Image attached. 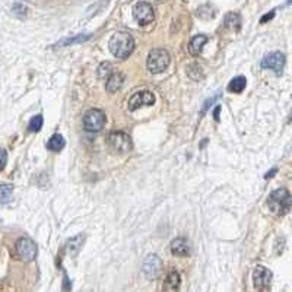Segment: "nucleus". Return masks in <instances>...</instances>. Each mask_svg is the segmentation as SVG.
Segmentation results:
<instances>
[{
  "label": "nucleus",
  "mask_w": 292,
  "mask_h": 292,
  "mask_svg": "<svg viewBox=\"0 0 292 292\" xmlns=\"http://www.w3.org/2000/svg\"><path fill=\"white\" fill-rule=\"evenodd\" d=\"M275 173H276V170H272L270 173H267V174L264 175V178L267 180V178H270V177H273V174H275Z\"/></svg>",
  "instance_id": "nucleus-26"
},
{
  "label": "nucleus",
  "mask_w": 292,
  "mask_h": 292,
  "mask_svg": "<svg viewBox=\"0 0 292 292\" xmlns=\"http://www.w3.org/2000/svg\"><path fill=\"white\" fill-rule=\"evenodd\" d=\"M178 288H180V275H178V272L173 270V272L168 273V276L165 279L164 289L165 291H175Z\"/></svg>",
  "instance_id": "nucleus-16"
},
{
  "label": "nucleus",
  "mask_w": 292,
  "mask_h": 292,
  "mask_svg": "<svg viewBox=\"0 0 292 292\" xmlns=\"http://www.w3.org/2000/svg\"><path fill=\"white\" fill-rule=\"evenodd\" d=\"M108 143H110V148L117 154H127L133 148L131 137L124 131H113L108 136Z\"/></svg>",
  "instance_id": "nucleus-5"
},
{
  "label": "nucleus",
  "mask_w": 292,
  "mask_h": 292,
  "mask_svg": "<svg viewBox=\"0 0 292 292\" xmlns=\"http://www.w3.org/2000/svg\"><path fill=\"white\" fill-rule=\"evenodd\" d=\"M155 102V95L149 91H139L133 94L129 100V110L136 111L140 107H149Z\"/></svg>",
  "instance_id": "nucleus-10"
},
{
  "label": "nucleus",
  "mask_w": 292,
  "mask_h": 292,
  "mask_svg": "<svg viewBox=\"0 0 292 292\" xmlns=\"http://www.w3.org/2000/svg\"><path fill=\"white\" fill-rule=\"evenodd\" d=\"M113 72H114V69H113V64H111V63H108V61L101 63V64H100V67H98V78L107 81V79H108V76H110Z\"/></svg>",
  "instance_id": "nucleus-21"
},
{
  "label": "nucleus",
  "mask_w": 292,
  "mask_h": 292,
  "mask_svg": "<svg viewBox=\"0 0 292 292\" xmlns=\"http://www.w3.org/2000/svg\"><path fill=\"white\" fill-rule=\"evenodd\" d=\"M84 241H85V235H76V237H73L70 240H67V243H66V253L70 257H75L79 253V250L82 248Z\"/></svg>",
  "instance_id": "nucleus-13"
},
{
  "label": "nucleus",
  "mask_w": 292,
  "mask_h": 292,
  "mask_svg": "<svg viewBox=\"0 0 292 292\" xmlns=\"http://www.w3.org/2000/svg\"><path fill=\"white\" fill-rule=\"evenodd\" d=\"M219 110H221V107H216V110H215V113H213V114H215V120H216V121H218L219 120Z\"/></svg>",
  "instance_id": "nucleus-27"
},
{
  "label": "nucleus",
  "mask_w": 292,
  "mask_h": 292,
  "mask_svg": "<svg viewBox=\"0 0 292 292\" xmlns=\"http://www.w3.org/2000/svg\"><path fill=\"white\" fill-rule=\"evenodd\" d=\"M89 38V34H85V35H78V37H75V38H64V40H61L57 45H72L75 43H82V41H85Z\"/></svg>",
  "instance_id": "nucleus-23"
},
{
  "label": "nucleus",
  "mask_w": 292,
  "mask_h": 292,
  "mask_svg": "<svg viewBox=\"0 0 292 292\" xmlns=\"http://www.w3.org/2000/svg\"><path fill=\"white\" fill-rule=\"evenodd\" d=\"M206 43H207V37L203 35V34L193 37V38H191V41H190V44H189L190 54H193V56H199V54L202 53L203 45Z\"/></svg>",
  "instance_id": "nucleus-14"
},
{
  "label": "nucleus",
  "mask_w": 292,
  "mask_h": 292,
  "mask_svg": "<svg viewBox=\"0 0 292 292\" xmlns=\"http://www.w3.org/2000/svg\"><path fill=\"white\" fill-rule=\"evenodd\" d=\"M285 54L283 53H270L267 54L266 57L262 60V67L263 69H269V70H273L276 75H280L283 67H285Z\"/></svg>",
  "instance_id": "nucleus-9"
},
{
  "label": "nucleus",
  "mask_w": 292,
  "mask_h": 292,
  "mask_svg": "<svg viewBox=\"0 0 292 292\" xmlns=\"http://www.w3.org/2000/svg\"><path fill=\"white\" fill-rule=\"evenodd\" d=\"M108 47L113 56H116L117 58H126L129 57L131 51L134 50V40L127 32H116L111 37Z\"/></svg>",
  "instance_id": "nucleus-1"
},
{
  "label": "nucleus",
  "mask_w": 292,
  "mask_h": 292,
  "mask_svg": "<svg viewBox=\"0 0 292 292\" xmlns=\"http://www.w3.org/2000/svg\"><path fill=\"white\" fill-rule=\"evenodd\" d=\"M105 120L107 118H105L104 111L98 108H92L87 111L84 116V127L89 133H97V131L102 130V127L105 126Z\"/></svg>",
  "instance_id": "nucleus-4"
},
{
  "label": "nucleus",
  "mask_w": 292,
  "mask_h": 292,
  "mask_svg": "<svg viewBox=\"0 0 292 292\" xmlns=\"http://www.w3.org/2000/svg\"><path fill=\"white\" fill-rule=\"evenodd\" d=\"M8 164V152L5 149H0V171L6 167Z\"/></svg>",
  "instance_id": "nucleus-24"
},
{
  "label": "nucleus",
  "mask_w": 292,
  "mask_h": 292,
  "mask_svg": "<svg viewBox=\"0 0 292 292\" xmlns=\"http://www.w3.org/2000/svg\"><path fill=\"white\" fill-rule=\"evenodd\" d=\"M14 186L12 184H0V204L8 203L12 199Z\"/></svg>",
  "instance_id": "nucleus-20"
},
{
  "label": "nucleus",
  "mask_w": 292,
  "mask_h": 292,
  "mask_svg": "<svg viewBox=\"0 0 292 292\" xmlns=\"http://www.w3.org/2000/svg\"><path fill=\"white\" fill-rule=\"evenodd\" d=\"M171 253L174 256H178V257L189 256L190 246L189 243H187V240H184V238H175L174 241L171 243Z\"/></svg>",
  "instance_id": "nucleus-12"
},
{
  "label": "nucleus",
  "mask_w": 292,
  "mask_h": 292,
  "mask_svg": "<svg viewBox=\"0 0 292 292\" xmlns=\"http://www.w3.org/2000/svg\"><path fill=\"white\" fill-rule=\"evenodd\" d=\"M43 116H35L31 118V121H29V126H28V130L32 131V133H35V131H40L41 130V127H43Z\"/></svg>",
  "instance_id": "nucleus-22"
},
{
  "label": "nucleus",
  "mask_w": 292,
  "mask_h": 292,
  "mask_svg": "<svg viewBox=\"0 0 292 292\" xmlns=\"http://www.w3.org/2000/svg\"><path fill=\"white\" fill-rule=\"evenodd\" d=\"M170 54L167 50L164 48H155L149 53L148 56V69L151 73H161L164 72L168 66H170Z\"/></svg>",
  "instance_id": "nucleus-3"
},
{
  "label": "nucleus",
  "mask_w": 292,
  "mask_h": 292,
  "mask_svg": "<svg viewBox=\"0 0 292 292\" xmlns=\"http://www.w3.org/2000/svg\"><path fill=\"white\" fill-rule=\"evenodd\" d=\"M253 280L257 289L266 291L270 288V283H272V272L264 266H257L253 272Z\"/></svg>",
  "instance_id": "nucleus-11"
},
{
  "label": "nucleus",
  "mask_w": 292,
  "mask_h": 292,
  "mask_svg": "<svg viewBox=\"0 0 292 292\" xmlns=\"http://www.w3.org/2000/svg\"><path fill=\"white\" fill-rule=\"evenodd\" d=\"M16 256L22 262H32L37 256V246L31 238H19L15 244Z\"/></svg>",
  "instance_id": "nucleus-6"
},
{
  "label": "nucleus",
  "mask_w": 292,
  "mask_h": 292,
  "mask_svg": "<svg viewBox=\"0 0 292 292\" xmlns=\"http://www.w3.org/2000/svg\"><path fill=\"white\" fill-rule=\"evenodd\" d=\"M225 27L230 29H240L241 27V18H240V15L238 14H228L225 16Z\"/></svg>",
  "instance_id": "nucleus-19"
},
{
  "label": "nucleus",
  "mask_w": 292,
  "mask_h": 292,
  "mask_svg": "<svg viewBox=\"0 0 292 292\" xmlns=\"http://www.w3.org/2000/svg\"><path fill=\"white\" fill-rule=\"evenodd\" d=\"M143 273L148 279H158L162 273L164 263L157 254H149L143 262Z\"/></svg>",
  "instance_id": "nucleus-7"
},
{
  "label": "nucleus",
  "mask_w": 292,
  "mask_h": 292,
  "mask_svg": "<svg viewBox=\"0 0 292 292\" xmlns=\"http://www.w3.org/2000/svg\"><path fill=\"white\" fill-rule=\"evenodd\" d=\"M64 137L61 136V134H53L50 139H48V142H47V149H50V151H53V152H58V151H61L63 148H64Z\"/></svg>",
  "instance_id": "nucleus-17"
},
{
  "label": "nucleus",
  "mask_w": 292,
  "mask_h": 292,
  "mask_svg": "<svg viewBox=\"0 0 292 292\" xmlns=\"http://www.w3.org/2000/svg\"><path fill=\"white\" fill-rule=\"evenodd\" d=\"M273 16H275V12H270V14L264 15V16H263L262 19H260V22H262V24H264V22H267V21H270V19H272Z\"/></svg>",
  "instance_id": "nucleus-25"
},
{
  "label": "nucleus",
  "mask_w": 292,
  "mask_h": 292,
  "mask_svg": "<svg viewBox=\"0 0 292 292\" xmlns=\"http://www.w3.org/2000/svg\"><path fill=\"white\" fill-rule=\"evenodd\" d=\"M123 82H124V76L120 72H113L108 79H107V91L108 92H117L120 88L123 87Z\"/></svg>",
  "instance_id": "nucleus-15"
},
{
  "label": "nucleus",
  "mask_w": 292,
  "mask_h": 292,
  "mask_svg": "<svg viewBox=\"0 0 292 292\" xmlns=\"http://www.w3.org/2000/svg\"><path fill=\"white\" fill-rule=\"evenodd\" d=\"M133 16L140 25H148L155 19V12H154V8L149 3L139 2L133 9Z\"/></svg>",
  "instance_id": "nucleus-8"
},
{
  "label": "nucleus",
  "mask_w": 292,
  "mask_h": 292,
  "mask_svg": "<svg viewBox=\"0 0 292 292\" xmlns=\"http://www.w3.org/2000/svg\"><path fill=\"white\" fill-rule=\"evenodd\" d=\"M246 85H247L246 78H244V76H237V78H234L233 81L230 82L228 91H230V92H234V94H240V92L244 91Z\"/></svg>",
  "instance_id": "nucleus-18"
},
{
  "label": "nucleus",
  "mask_w": 292,
  "mask_h": 292,
  "mask_svg": "<svg viewBox=\"0 0 292 292\" xmlns=\"http://www.w3.org/2000/svg\"><path fill=\"white\" fill-rule=\"evenodd\" d=\"M267 204L270 207V210L276 215H286L291 210L292 206V197L289 191L286 189H277L275 190L269 199H267Z\"/></svg>",
  "instance_id": "nucleus-2"
}]
</instances>
